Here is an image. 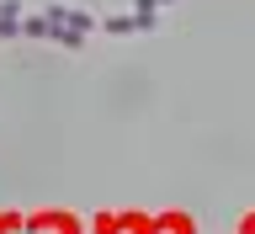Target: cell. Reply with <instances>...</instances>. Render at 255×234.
I'll return each instance as SVG.
<instances>
[{
	"mask_svg": "<svg viewBox=\"0 0 255 234\" xmlns=\"http://www.w3.org/2000/svg\"><path fill=\"white\" fill-rule=\"evenodd\" d=\"M154 11H159L154 0H133V27H138V32H149V27H154Z\"/></svg>",
	"mask_w": 255,
	"mask_h": 234,
	"instance_id": "cell-1",
	"label": "cell"
},
{
	"mask_svg": "<svg viewBox=\"0 0 255 234\" xmlns=\"http://www.w3.org/2000/svg\"><path fill=\"white\" fill-rule=\"evenodd\" d=\"M11 32H21V11L16 5H0V37H11Z\"/></svg>",
	"mask_w": 255,
	"mask_h": 234,
	"instance_id": "cell-2",
	"label": "cell"
},
{
	"mask_svg": "<svg viewBox=\"0 0 255 234\" xmlns=\"http://www.w3.org/2000/svg\"><path fill=\"white\" fill-rule=\"evenodd\" d=\"M154 5H165V0H154Z\"/></svg>",
	"mask_w": 255,
	"mask_h": 234,
	"instance_id": "cell-3",
	"label": "cell"
}]
</instances>
